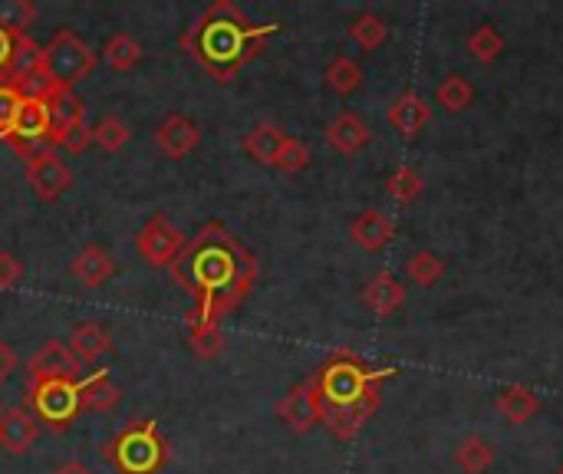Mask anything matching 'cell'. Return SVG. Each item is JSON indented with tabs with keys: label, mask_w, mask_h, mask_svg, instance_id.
Here are the masks:
<instances>
[{
	"label": "cell",
	"mask_w": 563,
	"mask_h": 474,
	"mask_svg": "<svg viewBox=\"0 0 563 474\" xmlns=\"http://www.w3.org/2000/svg\"><path fill=\"white\" fill-rule=\"evenodd\" d=\"M393 376L396 370L369 366L353 350L333 353L307 379L320 406V426H327L340 442H353L363 432V426L373 419V412L379 409L383 383Z\"/></svg>",
	"instance_id": "obj_2"
},
{
	"label": "cell",
	"mask_w": 563,
	"mask_h": 474,
	"mask_svg": "<svg viewBox=\"0 0 563 474\" xmlns=\"http://www.w3.org/2000/svg\"><path fill=\"white\" fill-rule=\"evenodd\" d=\"M26 379H82V363L63 340H46L30 360Z\"/></svg>",
	"instance_id": "obj_10"
},
{
	"label": "cell",
	"mask_w": 563,
	"mask_h": 474,
	"mask_svg": "<svg viewBox=\"0 0 563 474\" xmlns=\"http://www.w3.org/2000/svg\"><path fill=\"white\" fill-rule=\"evenodd\" d=\"M323 135H327V145L336 148L340 155H356V152H363V148L369 145V139H373L369 125H366L356 112H350V109H343V112L327 125Z\"/></svg>",
	"instance_id": "obj_15"
},
{
	"label": "cell",
	"mask_w": 563,
	"mask_h": 474,
	"mask_svg": "<svg viewBox=\"0 0 563 474\" xmlns=\"http://www.w3.org/2000/svg\"><path fill=\"white\" fill-rule=\"evenodd\" d=\"M360 82H363V66H360L356 59H350V56H336V59L327 66V86H330L333 92L350 96V92H356V89H360Z\"/></svg>",
	"instance_id": "obj_31"
},
{
	"label": "cell",
	"mask_w": 563,
	"mask_h": 474,
	"mask_svg": "<svg viewBox=\"0 0 563 474\" xmlns=\"http://www.w3.org/2000/svg\"><path fill=\"white\" fill-rule=\"evenodd\" d=\"M363 304L369 313L376 317H393L402 304H406V287L393 277V274H376L366 287H363Z\"/></svg>",
	"instance_id": "obj_18"
},
{
	"label": "cell",
	"mask_w": 563,
	"mask_h": 474,
	"mask_svg": "<svg viewBox=\"0 0 563 474\" xmlns=\"http://www.w3.org/2000/svg\"><path fill=\"white\" fill-rule=\"evenodd\" d=\"M66 346L86 366V363H99L112 350V337L99 323H76L69 340H66Z\"/></svg>",
	"instance_id": "obj_19"
},
{
	"label": "cell",
	"mask_w": 563,
	"mask_h": 474,
	"mask_svg": "<svg viewBox=\"0 0 563 474\" xmlns=\"http://www.w3.org/2000/svg\"><path fill=\"white\" fill-rule=\"evenodd\" d=\"M26 181H30V188L36 191L40 201H56V198H63L69 191L73 172L53 148H43L33 158H26Z\"/></svg>",
	"instance_id": "obj_9"
},
{
	"label": "cell",
	"mask_w": 563,
	"mask_h": 474,
	"mask_svg": "<svg viewBox=\"0 0 563 474\" xmlns=\"http://www.w3.org/2000/svg\"><path fill=\"white\" fill-rule=\"evenodd\" d=\"M36 436H40V422L33 419L30 409L13 406V409H3L0 412V449L3 452L26 455L36 445Z\"/></svg>",
	"instance_id": "obj_13"
},
{
	"label": "cell",
	"mask_w": 563,
	"mask_h": 474,
	"mask_svg": "<svg viewBox=\"0 0 563 474\" xmlns=\"http://www.w3.org/2000/svg\"><path fill=\"white\" fill-rule=\"evenodd\" d=\"M152 142H155V148H158L165 158L178 162V158H185V155H191V152L198 148V142H201V132H198V125H195L188 115H181V112H172L165 122H158V125H155V132H152Z\"/></svg>",
	"instance_id": "obj_11"
},
{
	"label": "cell",
	"mask_w": 563,
	"mask_h": 474,
	"mask_svg": "<svg viewBox=\"0 0 563 474\" xmlns=\"http://www.w3.org/2000/svg\"><path fill=\"white\" fill-rule=\"evenodd\" d=\"M185 244H188L185 234H181L165 214H152V218L139 228V234H135L139 254H142V261L152 264V267H172V261L181 254Z\"/></svg>",
	"instance_id": "obj_8"
},
{
	"label": "cell",
	"mask_w": 563,
	"mask_h": 474,
	"mask_svg": "<svg viewBox=\"0 0 563 474\" xmlns=\"http://www.w3.org/2000/svg\"><path fill=\"white\" fill-rule=\"evenodd\" d=\"M554 474H563V465H561V469H558V472H554Z\"/></svg>",
	"instance_id": "obj_42"
},
{
	"label": "cell",
	"mask_w": 563,
	"mask_h": 474,
	"mask_svg": "<svg viewBox=\"0 0 563 474\" xmlns=\"http://www.w3.org/2000/svg\"><path fill=\"white\" fill-rule=\"evenodd\" d=\"M36 20V3L33 0H0V30L13 36H30L26 30Z\"/></svg>",
	"instance_id": "obj_30"
},
{
	"label": "cell",
	"mask_w": 563,
	"mask_h": 474,
	"mask_svg": "<svg viewBox=\"0 0 563 474\" xmlns=\"http://www.w3.org/2000/svg\"><path fill=\"white\" fill-rule=\"evenodd\" d=\"M20 102H23V92L13 89V86H7V82H0V139L7 135V129H10Z\"/></svg>",
	"instance_id": "obj_38"
},
{
	"label": "cell",
	"mask_w": 563,
	"mask_h": 474,
	"mask_svg": "<svg viewBox=\"0 0 563 474\" xmlns=\"http://www.w3.org/2000/svg\"><path fill=\"white\" fill-rule=\"evenodd\" d=\"M168 271L195 300L188 320L221 327V320L247 300L257 280V257L221 221H208L195 238H188Z\"/></svg>",
	"instance_id": "obj_1"
},
{
	"label": "cell",
	"mask_w": 563,
	"mask_h": 474,
	"mask_svg": "<svg viewBox=\"0 0 563 474\" xmlns=\"http://www.w3.org/2000/svg\"><path fill=\"white\" fill-rule=\"evenodd\" d=\"M86 379V376H82ZM82 379H26L23 383V409L33 412L49 432L63 436L82 409Z\"/></svg>",
	"instance_id": "obj_6"
},
{
	"label": "cell",
	"mask_w": 563,
	"mask_h": 474,
	"mask_svg": "<svg viewBox=\"0 0 563 474\" xmlns=\"http://www.w3.org/2000/svg\"><path fill=\"white\" fill-rule=\"evenodd\" d=\"M277 416H280V422H284L290 432H297V436H307L313 426H320V406H317V396H313V389H310L307 379L297 383V386L277 403Z\"/></svg>",
	"instance_id": "obj_12"
},
{
	"label": "cell",
	"mask_w": 563,
	"mask_h": 474,
	"mask_svg": "<svg viewBox=\"0 0 563 474\" xmlns=\"http://www.w3.org/2000/svg\"><path fill=\"white\" fill-rule=\"evenodd\" d=\"M23 40L26 36H13V33L0 30V82H10V73H13V63L20 56Z\"/></svg>",
	"instance_id": "obj_37"
},
{
	"label": "cell",
	"mask_w": 563,
	"mask_h": 474,
	"mask_svg": "<svg viewBox=\"0 0 563 474\" xmlns=\"http://www.w3.org/2000/svg\"><path fill=\"white\" fill-rule=\"evenodd\" d=\"M350 238L356 247L369 251V254H379L393 238H396V221L383 211H363L350 221Z\"/></svg>",
	"instance_id": "obj_14"
},
{
	"label": "cell",
	"mask_w": 563,
	"mask_h": 474,
	"mask_svg": "<svg viewBox=\"0 0 563 474\" xmlns=\"http://www.w3.org/2000/svg\"><path fill=\"white\" fill-rule=\"evenodd\" d=\"M188 343H191V353L198 360H218L221 350H224V333H221L218 323L188 320Z\"/></svg>",
	"instance_id": "obj_25"
},
{
	"label": "cell",
	"mask_w": 563,
	"mask_h": 474,
	"mask_svg": "<svg viewBox=\"0 0 563 474\" xmlns=\"http://www.w3.org/2000/svg\"><path fill=\"white\" fill-rule=\"evenodd\" d=\"M495 409H498V416H505L508 422L525 426V422H531V419L541 412V399H538V393L528 389V386H508V389H501V393L495 396Z\"/></svg>",
	"instance_id": "obj_20"
},
{
	"label": "cell",
	"mask_w": 563,
	"mask_h": 474,
	"mask_svg": "<svg viewBox=\"0 0 563 474\" xmlns=\"http://www.w3.org/2000/svg\"><path fill=\"white\" fill-rule=\"evenodd\" d=\"M468 53H472L478 63L498 59V56L505 53V36H501V30L492 26V23H482L478 30H472V36H468Z\"/></svg>",
	"instance_id": "obj_33"
},
{
	"label": "cell",
	"mask_w": 563,
	"mask_h": 474,
	"mask_svg": "<svg viewBox=\"0 0 563 474\" xmlns=\"http://www.w3.org/2000/svg\"><path fill=\"white\" fill-rule=\"evenodd\" d=\"M122 403V389L109 379L106 370H96L82 379V409L86 412H112Z\"/></svg>",
	"instance_id": "obj_21"
},
{
	"label": "cell",
	"mask_w": 563,
	"mask_h": 474,
	"mask_svg": "<svg viewBox=\"0 0 563 474\" xmlns=\"http://www.w3.org/2000/svg\"><path fill=\"white\" fill-rule=\"evenodd\" d=\"M73 277L82 284V287H102L112 274H115V257L109 251H102L99 244H86L73 264H69Z\"/></svg>",
	"instance_id": "obj_17"
},
{
	"label": "cell",
	"mask_w": 563,
	"mask_h": 474,
	"mask_svg": "<svg viewBox=\"0 0 563 474\" xmlns=\"http://www.w3.org/2000/svg\"><path fill=\"white\" fill-rule=\"evenodd\" d=\"M432 119V109L422 96L416 92H402L393 106H389V125L402 135V139H416Z\"/></svg>",
	"instance_id": "obj_16"
},
{
	"label": "cell",
	"mask_w": 563,
	"mask_h": 474,
	"mask_svg": "<svg viewBox=\"0 0 563 474\" xmlns=\"http://www.w3.org/2000/svg\"><path fill=\"white\" fill-rule=\"evenodd\" d=\"M307 165H310V145H307L303 139L287 135V142L280 145V152H277V158H274V168H280V172H287V175H297V172H303Z\"/></svg>",
	"instance_id": "obj_36"
},
{
	"label": "cell",
	"mask_w": 563,
	"mask_h": 474,
	"mask_svg": "<svg viewBox=\"0 0 563 474\" xmlns=\"http://www.w3.org/2000/svg\"><path fill=\"white\" fill-rule=\"evenodd\" d=\"M96 69V53L69 30H56L43 46H40V76H43V96L59 92V89H76L89 73Z\"/></svg>",
	"instance_id": "obj_5"
},
{
	"label": "cell",
	"mask_w": 563,
	"mask_h": 474,
	"mask_svg": "<svg viewBox=\"0 0 563 474\" xmlns=\"http://www.w3.org/2000/svg\"><path fill=\"white\" fill-rule=\"evenodd\" d=\"M284 142H287V132H280V129L271 125V122H261V125H254V129L241 139V148H244L254 162L274 165V158H277V152H280Z\"/></svg>",
	"instance_id": "obj_22"
},
{
	"label": "cell",
	"mask_w": 563,
	"mask_h": 474,
	"mask_svg": "<svg viewBox=\"0 0 563 474\" xmlns=\"http://www.w3.org/2000/svg\"><path fill=\"white\" fill-rule=\"evenodd\" d=\"M455 465L465 474H485L495 465V449L482 436H465L455 449Z\"/></svg>",
	"instance_id": "obj_23"
},
{
	"label": "cell",
	"mask_w": 563,
	"mask_h": 474,
	"mask_svg": "<svg viewBox=\"0 0 563 474\" xmlns=\"http://www.w3.org/2000/svg\"><path fill=\"white\" fill-rule=\"evenodd\" d=\"M16 370V353L0 340V383H7V376Z\"/></svg>",
	"instance_id": "obj_40"
},
{
	"label": "cell",
	"mask_w": 563,
	"mask_h": 474,
	"mask_svg": "<svg viewBox=\"0 0 563 474\" xmlns=\"http://www.w3.org/2000/svg\"><path fill=\"white\" fill-rule=\"evenodd\" d=\"M20 277H23V264H20V257H16V254L0 251V290L16 287V284H20Z\"/></svg>",
	"instance_id": "obj_39"
},
{
	"label": "cell",
	"mask_w": 563,
	"mask_h": 474,
	"mask_svg": "<svg viewBox=\"0 0 563 474\" xmlns=\"http://www.w3.org/2000/svg\"><path fill=\"white\" fill-rule=\"evenodd\" d=\"M274 33H280L277 20L257 23L231 0H218L181 30L178 46L218 82H231Z\"/></svg>",
	"instance_id": "obj_3"
},
{
	"label": "cell",
	"mask_w": 563,
	"mask_h": 474,
	"mask_svg": "<svg viewBox=\"0 0 563 474\" xmlns=\"http://www.w3.org/2000/svg\"><path fill=\"white\" fill-rule=\"evenodd\" d=\"M49 135H53V119H49V106L40 96H23L3 142L20 155V158H33L36 152L49 148Z\"/></svg>",
	"instance_id": "obj_7"
},
{
	"label": "cell",
	"mask_w": 563,
	"mask_h": 474,
	"mask_svg": "<svg viewBox=\"0 0 563 474\" xmlns=\"http://www.w3.org/2000/svg\"><path fill=\"white\" fill-rule=\"evenodd\" d=\"M406 274L419 287H435L445 277V261L439 254H432V251H419V254H412L406 261Z\"/></svg>",
	"instance_id": "obj_32"
},
{
	"label": "cell",
	"mask_w": 563,
	"mask_h": 474,
	"mask_svg": "<svg viewBox=\"0 0 563 474\" xmlns=\"http://www.w3.org/2000/svg\"><path fill=\"white\" fill-rule=\"evenodd\" d=\"M53 474H92L86 465H79V462H66V465H59Z\"/></svg>",
	"instance_id": "obj_41"
},
{
	"label": "cell",
	"mask_w": 563,
	"mask_h": 474,
	"mask_svg": "<svg viewBox=\"0 0 563 474\" xmlns=\"http://www.w3.org/2000/svg\"><path fill=\"white\" fill-rule=\"evenodd\" d=\"M129 125L119 119V115H106V119H99L96 125H92V142L102 148V152H122L125 148V142H129Z\"/></svg>",
	"instance_id": "obj_34"
},
{
	"label": "cell",
	"mask_w": 563,
	"mask_h": 474,
	"mask_svg": "<svg viewBox=\"0 0 563 474\" xmlns=\"http://www.w3.org/2000/svg\"><path fill=\"white\" fill-rule=\"evenodd\" d=\"M89 145H92V129H89L86 122L59 125V129H53V135H49V148H53V152L63 148V152H69V155H79V152H86Z\"/></svg>",
	"instance_id": "obj_35"
},
{
	"label": "cell",
	"mask_w": 563,
	"mask_h": 474,
	"mask_svg": "<svg viewBox=\"0 0 563 474\" xmlns=\"http://www.w3.org/2000/svg\"><path fill=\"white\" fill-rule=\"evenodd\" d=\"M439 106H445L449 112H462V109H468L472 102H475V86L465 79V76H459V73H449L442 82H439Z\"/></svg>",
	"instance_id": "obj_29"
},
{
	"label": "cell",
	"mask_w": 563,
	"mask_h": 474,
	"mask_svg": "<svg viewBox=\"0 0 563 474\" xmlns=\"http://www.w3.org/2000/svg\"><path fill=\"white\" fill-rule=\"evenodd\" d=\"M386 191H389V198H393L396 205H412V201H419V198H422V191H426V181H422V175H419L416 168H409V165H399V168L389 175V181H386Z\"/></svg>",
	"instance_id": "obj_28"
},
{
	"label": "cell",
	"mask_w": 563,
	"mask_h": 474,
	"mask_svg": "<svg viewBox=\"0 0 563 474\" xmlns=\"http://www.w3.org/2000/svg\"><path fill=\"white\" fill-rule=\"evenodd\" d=\"M106 63L115 69V73H129L142 63V43L129 33H115L109 43H106Z\"/></svg>",
	"instance_id": "obj_27"
},
{
	"label": "cell",
	"mask_w": 563,
	"mask_h": 474,
	"mask_svg": "<svg viewBox=\"0 0 563 474\" xmlns=\"http://www.w3.org/2000/svg\"><path fill=\"white\" fill-rule=\"evenodd\" d=\"M46 106H49L53 129H59V125H73V122H86V102H82L73 89L49 92V96H46Z\"/></svg>",
	"instance_id": "obj_26"
},
{
	"label": "cell",
	"mask_w": 563,
	"mask_h": 474,
	"mask_svg": "<svg viewBox=\"0 0 563 474\" xmlns=\"http://www.w3.org/2000/svg\"><path fill=\"white\" fill-rule=\"evenodd\" d=\"M102 462L119 474H162L168 465V442L155 419H142L102 445Z\"/></svg>",
	"instance_id": "obj_4"
},
{
	"label": "cell",
	"mask_w": 563,
	"mask_h": 474,
	"mask_svg": "<svg viewBox=\"0 0 563 474\" xmlns=\"http://www.w3.org/2000/svg\"><path fill=\"white\" fill-rule=\"evenodd\" d=\"M386 36H389V26H386V20H383L379 13H373V10L360 13V16L350 23V40H353L360 49H366V53L379 49V46L386 43Z\"/></svg>",
	"instance_id": "obj_24"
}]
</instances>
